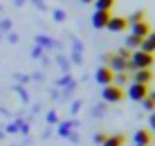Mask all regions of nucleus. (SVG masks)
Masks as SVG:
<instances>
[{"label":"nucleus","mask_w":155,"mask_h":146,"mask_svg":"<svg viewBox=\"0 0 155 146\" xmlns=\"http://www.w3.org/2000/svg\"><path fill=\"white\" fill-rule=\"evenodd\" d=\"M155 63L153 54H146L142 50L130 52V61H128V72H135V70H151Z\"/></svg>","instance_id":"f257e3e1"},{"label":"nucleus","mask_w":155,"mask_h":146,"mask_svg":"<svg viewBox=\"0 0 155 146\" xmlns=\"http://www.w3.org/2000/svg\"><path fill=\"white\" fill-rule=\"evenodd\" d=\"M124 97H126V90H124V88H119V85H115V83L106 85L104 92H101V99H104L106 104H119Z\"/></svg>","instance_id":"f03ea898"},{"label":"nucleus","mask_w":155,"mask_h":146,"mask_svg":"<svg viewBox=\"0 0 155 146\" xmlns=\"http://www.w3.org/2000/svg\"><path fill=\"white\" fill-rule=\"evenodd\" d=\"M104 63L106 68H110L113 72H128V61H124V58H119L117 54H104Z\"/></svg>","instance_id":"7ed1b4c3"},{"label":"nucleus","mask_w":155,"mask_h":146,"mask_svg":"<svg viewBox=\"0 0 155 146\" xmlns=\"http://www.w3.org/2000/svg\"><path fill=\"white\" fill-rule=\"evenodd\" d=\"M146 95H148V85H142V83H130L128 85V99L142 101V99H146Z\"/></svg>","instance_id":"20e7f679"},{"label":"nucleus","mask_w":155,"mask_h":146,"mask_svg":"<svg viewBox=\"0 0 155 146\" xmlns=\"http://www.w3.org/2000/svg\"><path fill=\"white\" fill-rule=\"evenodd\" d=\"M94 79H97V83H101L106 88V85H110L113 83V79H115V72L110 68H106V65H101L97 72H94Z\"/></svg>","instance_id":"39448f33"},{"label":"nucleus","mask_w":155,"mask_h":146,"mask_svg":"<svg viewBox=\"0 0 155 146\" xmlns=\"http://www.w3.org/2000/svg\"><path fill=\"white\" fill-rule=\"evenodd\" d=\"M130 27V34L137 36V38H146L148 34H151V25H148V20H142V23H135V25H128Z\"/></svg>","instance_id":"423d86ee"},{"label":"nucleus","mask_w":155,"mask_h":146,"mask_svg":"<svg viewBox=\"0 0 155 146\" xmlns=\"http://www.w3.org/2000/svg\"><path fill=\"white\" fill-rule=\"evenodd\" d=\"M110 18H113L110 12H94L92 14V27L94 29H106V25H108Z\"/></svg>","instance_id":"0eeeda50"},{"label":"nucleus","mask_w":155,"mask_h":146,"mask_svg":"<svg viewBox=\"0 0 155 146\" xmlns=\"http://www.w3.org/2000/svg\"><path fill=\"white\" fill-rule=\"evenodd\" d=\"M128 27V20L124 18V16H113V18L108 20V25H106V29L115 32V34H119V32H124Z\"/></svg>","instance_id":"6e6552de"},{"label":"nucleus","mask_w":155,"mask_h":146,"mask_svg":"<svg viewBox=\"0 0 155 146\" xmlns=\"http://www.w3.org/2000/svg\"><path fill=\"white\" fill-rule=\"evenodd\" d=\"M133 139H135V146H151L153 135H151V131H146V128H140V131L133 135Z\"/></svg>","instance_id":"1a4fd4ad"},{"label":"nucleus","mask_w":155,"mask_h":146,"mask_svg":"<svg viewBox=\"0 0 155 146\" xmlns=\"http://www.w3.org/2000/svg\"><path fill=\"white\" fill-rule=\"evenodd\" d=\"M151 81H153V72L151 70H135V72H133V83L148 85Z\"/></svg>","instance_id":"9d476101"},{"label":"nucleus","mask_w":155,"mask_h":146,"mask_svg":"<svg viewBox=\"0 0 155 146\" xmlns=\"http://www.w3.org/2000/svg\"><path fill=\"white\" fill-rule=\"evenodd\" d=\"M34 41H36V47H41V50H50V47H56V41H52L47 34H38Z\"/></svg>","instance_id":"9b49d317"},{"label":"nucleus","mask_w":155,"mask_h":146,"mask_svg":"<svg viewBox=\"0 0 155 146\" xmlns=\"http://www.w3.org/2000/svg\"><path fill=\"white\" fill-rule=\"evenodd\" d=\"M124 144H126V137L117 133V135H108V137H106V142L101 144V146H124Z\"/></svg>","instance_id":"f8f14e48"},{"label":"nucleus","mask_w":155,"mask_h":146,"mask_svg":"<svg viewBox=\"0 0 155 146\" xmlns=\"http://www.w3.org/2000/svg\"><path fill=\"white\" fill-rule=\"evenodd\" d=\"M117 0H94V12H110Z\"/></svg>","instance_id":"ddd939ff"},{"label":"nucleus","mask_w":155,"mask_h":146,"mask_svg":"<svg viewBox=\"0 0 155 146\" xmlns=\"http://www.w3.org/2000/svg\"><path fill=\"white\" fill-rule=\"evenodd\" d=\"M72 128H77V121H63V124H58V135H61V137H68V135H70L72 133Z\"/></svg>","instance_id":"4468645a"},{"label":"nucleus","mask_w":155,"mask_h":146,"mask_svg":"<svg viewBox=\"0 0 155 146\" xmlns=\"http://www.w3.org/2000/svg\"><path fill=\"white\" fill-rule=\"evenodd\" d=\"M128 25H135V23H142V20H146V12L144 9H137V12H133L130 16H128Z\"/></svg>","instance_id":"2eb2a0df"},{"label":"nucleus","mask_w":155,"mask_h":146,"mask_svg":"<svg viewBox=\"0 0 155 146\" xmlns=\"http://www.w3.org/2000/svg\"><path fill=\"white\" fill-rule=\"evenodd\" d=\"M142 41H144V38H137V36H133V34H130V36L126 38V45H124V47H126V50H130V52H135V50H140Z\"/></svg>","instance_id":"dca6fc26"},{"label":"nucleus","mask_w":155,"mask_h":146,"mask_svg":"<svg viewBox=\"0 0 155 146\" xmlns=\"http://www.w3.org/2000/svg\"><path fill=\"white\" fill-rule=\"evenodd\" d=\"M140 50H142V52H146V54H155V41H151V38L146 36V38L142 41Z\"/></svg>","instance_id":"f3484780"},{"label":"nucleus","mask_w":155,"mask_h":146,"mask_svg":"<svg viewBox=\"0 0 155 146\" xmlns=\"http://www.w3.org/2000/svg\"><path fill=\"white\" fill-rule=\"evenodd\" d=\"M113 83H115V85H119V88H124V85L128 83V72H117V74H115V79H113Z\"/></svg>","instance_id":"a211bd4d"},{"label":"nucleus","mask_w":155,"mask_h":146,"mask_svg":"<svg viewBox=\"0 0 155 146\" xmlns=\"http://www.w3.org/2000/svg\"><path fill=\"white\" fill-rule=\"evenodd\" d=\"M9 32H12V20L9 18L0 20V34H9Z\"/></svg>","instance_id":"6ab92c4d"},{"label":"nucleus","mask_w":155,"mask_h":146,"mask_svg":"<svg viewBox=\"0 0 155 146\" xmlns=\"http://www.w3.org/2000/svg\"><path fill=\"white\" fill-rule=\"evenodd\" d=\"M65 18H68V14L63 12V9H54V20H56V23H63Z\"/></svg>","instance_id":"aec40b11"},{"label":"nucleus","mask_w":155,"mask_h":146,"mask_svg":"<svg viewBox=\"0 0 155 146\" xmlns=\"http://www.w3.org/2000/svg\"><path fill=\"white\" fill-rule=\"evenodd\" d=\"M119 58H124V61H130V50H126V47H121L119 52H115Z\"/></svg>","instance_id":"412c9836"},{"label":"nucleus","mask_w":155,"mask_h":146,"mask_svg":"<svg viewBox=\"0 0 155 146\" xmlns=\"http://www.w3.org/2000/svg\"><path fill=\"white\" fill-rule=\"evenodd\" d=\"M70 83H72V77H70V74H63V77L56 81V85H70Z\"/></svg>","instance_id":"4be33fe9"},{"label":"nucleus","mask_w":155,"mask_h":146,"mask_svg":"<svg viewBox=\"0 0 155 146\" xmlns=\"http://www.w3.org/2000/svg\"><path fill=\"white\" fill-rule=\"evenodd\" d=\"M92 112H94V117H101V115H104V112H106V106H104V104L94 106V108H92Z\"/></svg>","instance_id":"5701e85b"},{"label":"nucleus","mask_w":155,"mask_h":146,"mask_svg":"<svg viewBox=\"0 0 155 146\" xmlns=\"http://www.w3.org/2000/svg\"><path fill=\"white\" fill-rule=\"evenodd\" d=\"M31 2H34V7H36V9H41V12H45V9H47L45 0H31Z\"/></svg>","instance_id":"b1692460"},{"label":"nucleus","mask_w":155,"mask_h":146,"mask_svg":"<svg viewBox=\"0 0 155 146\" xmlns=\"http://www.w3.org/2000/svg\"><path fill=\"white\" fill-rule=\"evenodd\" d=\"M106 137H108V133H97V135H94V142H97V144H104Z\"/></svg>","instance_id":"393cba45"},{"label":"nucleus","mask_w":155,"mask_h":146,"mask_svg":"<svg viewBox=\"0 0 155 146\" xmlns=\"http://www.w3.org/2000/svg\"><path fill=\"white\" fill-rule=\"evenodd\" d=\"M47 124H58V115L56 112H47Z\"/></svg>","instance_id":"a878e982"},{"label":"nucleus","mask_w":155,"mask_h":146,"mask_svg":"<svg viewBox=\"0 0 155 146\" xmlns=\"http://www.w3.org/2000/svg\"><path fill=\"white\" fill-rule=\"evenodd\" d=\"M148 128H151V131H155V112H151V115H148Z\"/></svg>","instance_id":"bb28decb"},{"label":"nucleus","mask_w":155,"mask_h":146,"mask_svg":"<svg viewBox=\"0 0 155 146\" xmlns=\"http://www.w3.org/2000/svg\"><path fill=\"white\" fill-rule=\"evenodd\" d=\"M31 56H34V58H41V56H43V50H41V47H34V50H31Z\"/></svg>","instance_id":"cd10ccee"},{"label":"nucleus","mask_w":155,"mask_h":146,"mask_svg":"<svg viewBox=\"0 0 155 146\" xmlns=\"http://www.w3.org/2000/svg\"><path fill=\"white\" fill-rule=\"evenodd\" d=\"M146 99L151 101V104L155 106V90H148V95H146Z\"/></svg>","instance_id":"c85d7f7f"},{"label":"nucleus","mask_w":155,"mask_h":146,"mask_svg":"<svg viewBox=\"0 0 155 146\" xmlns=\"http://www.w3.org/2000/svg\"><path fill=\"white\" fill-rule=\"evenodd\" d=\"M58 65H61L63 70H65V72H68V61H65V58H63V56H58Z\"/></svg>","instance_id":"c756f323"},{"label":"nucleus","mask_w":155,"mask_h":146,"mask_svg":"<svg viewBox=\"0 0 155 146\" xmlns=\"http://www.w3.org/2000/svg\"><path fill=\"white\" fill-rule=\"evenodd\" d=\"M79 108H81V101H74V104H72V115H77Z\"/></svg>","instance_id":"7c9ffc66"},{"label":"nucleus","mask_w":155,"mask_h":146,"mask_svg":"<svg viewBox=\"0 0 155 146\" xmlns=\"http://www.w3.org/2000/svg\"><path fill=\"white\" fill-rule=\"evenodd\" d=\"M7 133H18V124H9V126H7Z\"/></svg>","instance_id":"2f4dec72"},{"label":"nucleus","mask_w":155,"mask_h":146,"mask_svg":"<svg viewBox=\"0 0 155 146\" xmlns=\"http://www.w3.org/2000/svg\"><path fill=\"white\" fill-rule=\"evenodd\" d=\"M7 38H9V43H18V34H14V32H9V36H7Z\"/></svg>","instance_id":"473e14b6"},{"label":"nucleus","mask_w":155,"mask_h":146,"mask_svg":"<svg viewBox=\"0 0 155 146\" xmlns=\"http://www.w3.org/2000/svg\"><path fill=\"white\" fill-rule=\"evenodd\" d=\"M68 139H70V142H74V144H77V142H79V135H77V133L72 131L70 135H68Z\"/></svg>","instance_id":"72a5a7b5"},{"label":"nucleus","mask_w":155,"mask_h":146,"mask_svg":"<svg viewBox=\"0 0 155 146\" xmlns=\"http://www.w3.org/2000/svg\"><path fill=\"white\" fill-rule=\"evenodd\" d=\"M14 5H16V7H23V5H25V0H14Z\"/></svg>","instance_id":"f704fd0d"},{"label":"nucleus","mask_w":155,"mask_h":146,"mask_svg":"<svg viewBox=\"0 0 155 146\" xmlns=\"http://www.w3.org/2000/svg\"><path fill=\"white\" fill-rule=\"evenodd\" d=\"M148 38H151V41H155V32H151V34H148Z\"/></svg>","instance_id":"c9c22d12"},{"label":"nucleus","mask_w":155,"mask_h":146,"mask_svg":"<svg viewBox=\"0 0 155 146\" xmlns=\"http://www.w3.org/2000/svg\"><path fill=\"white\" fill-rule=\"evenodd\" d=\"M81 2H85V5H88V2H94V0H81Z\"/></svg>","instance_id":"e433bc0d"},{"label":"nucleus","mask_w":155,"mask_h":146,"mask_svg":"<svg viewBox=\"0 0 155 146\" xmlns=\"http://www.w3.org/2000/svg\"><path fill=\"white\" fill-rule=\"evenodd\" d=\"M0 12H2V5H0Z\"/></svg>","instance_id":"4c0bfd02"},{"label":"nucleus","mask_w":155,"mask_h":146,"mask_svg":"<svg viewBox=\"0 0 155 146\" xmlns=\"http://www.w3.org/2000/svg\"><path fill=\"white\" fill-rule=\"evenodd\" d=\"M14 146H18V144H14Z\"/></svg>","instance_id":"58836bf2"},{"label":"nucleus","mask_w":155,"mask_h":146,"mask_svg":"<svg viewBox=\"0 0 155 146\" xmlns=\"http://www.w3.org/2000/svg\"><path fill=\"white\" fill-rule=\"evenodd\" d=\"M0 36H2V34H0Z\"/></svg>","instance_id":"ea45409f"}]
</instances>
